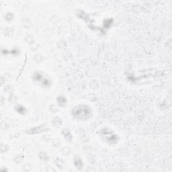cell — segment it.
<instances>
[{"label":"cell","mask_w":172,"mask_h":172,"mask_svg":"<svg viewBox=\"0 0 172 172\" xmlns=\"http://www.w3.org/2000/svg\"><path fill=\"white\" fill-rule=\"evenodd\" d=\"M71 114L77 120L86 121L92 117L93 112L90 106L87 104H78L72 109Z\"/></svg>","instance_id":"cell-1"},{"label":"cell","mask_w":172,"mask_h":172,"mask_svg":"<svg viewBox=\"0 0 172 172\" xmlns=\"http://www.w3.org/2000/svg\"><path fill=\"white\" fill-rule=\"evenodd\" d=\"M99 135L103 141L109 145H116L119 141V138L117 134L108 127L101 129L100 131L99 132Z\"/></svg>","instance_id":"cell-2"},{"label":"cell","mask_w":172,"mask_h":172,"mask_svg":"<svg viewBox=\"0 0 172 172\" xmlns=\"http://www.w3.org/2000/svg\"><path fill=\"white\" fill-rule=\"evenodd\" d=\"M33 81L37 85H40L42 88H49L52 85V80L44 73L41 71H36L34 73L32 77Z\"/></svg>","instance_id":"cell-3"},{"label":"cell","mask_w":172,"mask_h":172,"mask_svg":"<svg viewBox=\"0 0 172 172\" xmlns=\"http://www.w3.org/2000/svg\"><path fill=\"white\" fill-rule=\"evenodd\" d=\"M48 130H49V127L46 126V124H42L29 129L28 131H26V133L29 134H38L44 132H47Z\"/></svg>","instance_id":"cell-4"},{"label":"cell","mask_w":172,"mask_h":172,"mask_svg":"<svg viewBox=\"0 0 172 172\" xmlns=\"http://www.w3.org/2000/svg\"><path fill=\"white\" fill-rule=\"evenodd\" d=\"M73 164L77 170H79V171H81V170L83 169V161H82L81 159L80 158L79 156L75 157L73 160Z\"/></svg>","instance_id":"cell-5"},{"label":"cell","mask_w":172,"mask_h":172,"mask_svg":"<svg viewBox=\"0 0 172 172\" xmlns=\"http://www.w3.org/2000/svg\"><path fill=\"white\" fill-rule=\"evenodd\" d=\"M62 135L67 142H69V143H70V142H72V141H73V135H72L71 132H70V130H69L68 128L63 129Z\"/></svg>","instance_id":"cell-6"},{"label":"cell","mask_w":172,"mask_h":172,"mask_svg":"<svg viewBox=\"0 0 172 172\" xmlns=\"http://www.w3.org/2000/svg\"><path fill=\"white\" fill-rule=\"evenodd\" d=\"M57 102L59 107L63 108L67 105V100L66 98L63 96H59L57 98Z\"/></svg>","instance_id":"cell-7"},{"label":"cell","mask_w":172,"mask_h":172,"mask_svg":"<svg viewBox=\"0 0 172 172\" xmlns=\"http://www.w3.org/2000/svg\"><path fill=\"white\" fill-rule=\"evenodd\" d=\"M15 110L20 115H25L27 113V109L22 105H18L15 108Z\"/></svg>","instance_id":"cell-8"},{"label":"cell","mask_w":172,"mask_h":172,"mask_svg":"<svg viewBox=\"0 0 172 172\" xmlns=\"http://www.w3.org/2000/svg\"><path fill=\"white\" fill-rule=\"evenodd\" d=\"M55 164L58 167L61 168V169H62V168H63V167H65V162L60 158H57V159H56Z\"/></svg>","instance_id":"cell-9"},{"label":"cell","mask_w":172,"mask_h":172,"mask_svg":"<svg viewBox=\"0 0 172 172\" xmlns=\"http://www.w3.org/2000/svg\"><path fill=\"white\" fill-rule=\"evenodd\" d=\"M53 124L55 126L59 127L62 124V120H61V118L59 117H55V118L53 120Z\"/></svg>","instance_id":"cell-10"},{"label":"cell","mask_w":172,"mask_h":172,"mask_svg":"<svg viewBox=\"0 0 172 172\" xmlns=\"http://www.w3.org/2000/svg\"><path fill=\"white\" fill-rule=\"evenodd\" d=\"M38 157L41 160L44 161H47L49 160V157L48 156V155L45 152H40L39 153Z\"/></svg>","instance_id":"cell-11"},{"label":"cell","mask_w":172,"mask_h":172,"mask_svg":"<svg viewBox=\"0 0 172 172\" xmlns=\"http://www.w3.org/2000/svg\"><path fill=\"white\" fill-rule=\"evenodd\" d=\"M5 19H6L7 21H11L14 19V15L12 13H8V14H6L5 16Z\"/></svg>","instance_id":"cell-12"},{"label":"cell","mask_w":172,"mask_h":172,"mask_svg":"<svg viewBox=\"0 0 172 172\" xmlns=\"http://www.w3.org/2000/svg\"><path fill=\"white\" fill-rule=\"evenodd\" d=\"M16 160L15 159L14 161H15V162L16 163H20V161H22V156L21 155H18V156H16Z\"/></svg>","instance_id":"cell-13"}]
</instances>
